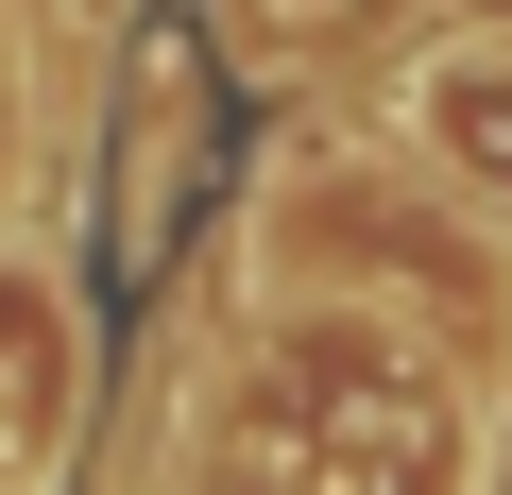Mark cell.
<instances>
[{"mask_svg":"<svg viewBox=\"0 0 512 495\" xmlns=\"http://www.w3.org/2000/svg\"><path fill=\"white\" fill-rule=\"evenodd\" d=\"M342 18V0H256V35H325Z\"/></svg>","mask_w":512,"mask_h":495,"instance_id":"3957f363","label":"cell"},{"mask_svg":"<svg viewBox=\"0 0 512 495\" xmlns=\"http://www.w3.org/2000/svg\"><path fill=\"white\" fill-rule=\"evenodd\" d=\"M444 18H461V35H512V0H444Z\"/></svg>","mask_w":512,"mask_h":495,"instance_id":"277c9868","label":"cell"},{"mask_svg":"<svg viewBox=\"0 0 512 495\" xmlns=\"http://www.w3.org/2000/svg\"><path fill=\"white\" fill-rule=\"evenodd\" d=\"M52 427H69V325L35 274H0V478H35Z\"/></svg>","mask_w":512,"mask_h":495,"instance_id":"7a4b0ae2","label":"cell"},{"mask_svg":"<svg viewBox=\"0 0 512 495\" xmlns=\"http://www.w3.org/2000/svg\"><path fill=\"white\" fill-rule=\"evenodd\" d=\"M410 120H427V154L512 222V35H461L444 69H410Z\"/></svg>","mask_w":512,"mask_h":495,"instance_id":"6da1fadb","label":"cell"}]
</instances>
